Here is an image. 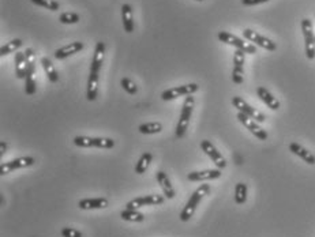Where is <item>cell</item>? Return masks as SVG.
<instances>
[{"instance_id": "3", "label": "cell", "mask_w": 315, "mask_h": 237, "mask_svg": "<svg viewBox=\"0 0 315 237\" xmlns=\"http://www.w3.org/2000/svg\"><path fill=\"white\" fill-rule=\"evenodd\" d=\"M194 104H195V98L193 97V94L187 95L186 100L183 102L180 118H179V121H177V125H176V137L177 138H183L184 134H186L190 118H191V115H193Z\"/></svg>"}, {"instance_id": "7", "label": "cell", "mask_w": 315, "mask_h": 237, "mask_svg": "<svg viewBox=\"0 0 315 237\" xmlns=\"http://www.w3.org/2000/svg\"><path fill=\"white\" fill-rule=\"evenodd\" d=\"M199 90V86L197 83H188V85H183V86H176V88H172V89H168L163 91L161 94V98L164 101H171L176 100L179 97H183V95H190L197 93Z\"/></svg>"}, {"instance_id": "12", "label": "cell", "mask_w": 315, "mask_h": 237, "mask_svg": "<svg viewBox=\"0 0 315 237\" xmlns=\"http://www.w3.org/2000/svg\"><path fill=\"white\" fill-rule=\"evenodd\" d=\"M201 148L204 151L205 154L209 157L211 162H214V165L217 166V169H224L227 166V161L222 157V154L214 148V145L210 142V141H202L201 142Z\"/></svg>"}, {"instance_id": "34", "label": "cell", "mask_w": 315, "mask_h": 237, "mask_svg": "<svg viewBox=\"0 0 315 237\" xmlns=\"http://www.w3.org/2000/svg\"><path fill=\"white\" fill-rule=\"evenodd\" d=\"M60 233L63 237H83L81 232L78 229H74V228H63Z\"/></svg>"}, {"instance_id": "20", "label": "cell", "mask_w": 315, "mask_h": 237, "mask_svg": "<svg viewBox=\"0 0 315 237\" xmlns=\"http://www.w3.org/2000/svg\"><path fill=\"white\" fill-rule=\"evenodd\" d=\"M35 63H28V72H26V78H25V91L28 95H33L35 93Z\"/></svg>"}, {"instance_id": "16", "label": "cell", "mask_w": 315, "mask_h": 237, "mask_svg": "<svg viewBox=\"0 0 315 237\" xmlns=\"http://www.w3.org/2000/svg\"><path fill=\"white\" fill-rule=\"evenodd\" d=\"M257 94L258 97H259V100L262 101L266 107L270 108L272 111L280 109V101L277 100L275 95L272 94L268 89H265V88H258Z\"/></svg>"}, {"instance_id": "30", "label": "cell", "mask_w": 315, "mask_h": 237, "mask_svg": "<svg viewBox=\"0 0 315 237\" xmlns=\"http://www.w3.org/2000/svg\"><path fill=\"white\" fill-rule=\"evenodd\" d=\"M32 3L35 4V6L44 7L47 10H51V11H58L59 7H60L56 0H32Z\"/></svg>"}, {"instance_id": "24", "label": "cell", "mask_w": 315, "mask_h": 237, "mask_svg": "<svg viewBox=\"0 0 315 237\" xmlns=\"http://www.w3.org/2000/svg\"><path fill=\"white\" fill-rule=\"evenodd\" d=\"M120 218L123 221H129V222H143L145 221V215L140 213L138 210H130L126 208L120 213Z\"/></svg>"}, {"instance_id": "19", "label": "cell", "mask_w": 315, "mask_h": 237, "mask_svg": "<svg viewBox=\"0 0 315 237\" xmlns=\"http://www.w3.org/2000/svg\"><path fill=\"white\" fill-rule=\"evenodd\" d=\"M156 178H157V183L160 184V187H161V190H163L165 198L174 199V198H175V190H174L170 178H168V175L165 172H163V171H160V172H157V175H156Z\"/></svg>"}, {"instance_id": "8", "label": "cell", "mask_w": 315, "mask_h": 237, "mask_svg": "<svg viewBox=\"0 0 315 237\" xmlns=\"http://www.w3.org/2000/svg\"><path fill=\"white\" fill-rule=\"evenodd\" d=\"M232 105H234L239 112L245 113L248 118H254L258 123H263V121L266 120V118H265V115H263L262 112H259L258 109L248 105V104H247L243 98H240V97H234V98H232Z\"/></svg>"}, {"instance_id": "37", "label": "cell", "mask_w": 315, "mask_h": 237, "mask_svg": "<svg viewBox=\"0 0 315 237\" xmlns=\"http://www.w3.org/2000/svg\"><path fill=\"white\" fill-rule=\"evenodd\" d=\"M197 1H204V0H197Z\"/></svg>"}, {"instance_id": "9", "label": "cell", "mask_w": 315, "mask_h": 237, "mask_svg": "<svg viewBox=\"0 0 315 237\" xmlns=\"http://www.w3.org/2000/svg\"><path fill=\"white\" fill-rule=\"evenodd\" d=\"M35 160L33 157H19V158H15V160L8 161V162H3L0 165V175L4 176L7 173L12 172L15 169H22V168H29V166L35 165Z\"/></svg>"}, {"instance_id": "28", "label": "cell", "mask_w": 315, "mask_h": 237, "mask_svg": "<svg viewBox=\"0 0 315 237\" xmlns=\"http://www.w3.org/2000/svg\"><path fill=\"white\" fill-rule=\"evenodd\" d=\"M247 201V185L245 183H238L235 187V202L238 205H245Z\"/></svg>"}, {"instance_id": "1", "label": "cell", "mask_w": 315, "mask_h": 237, "mask_svg": "<svg viewBox=\"0 0 315 237\" xmlns=\"http://www.w3.org/2000/svg\"><path fill=\"white\" fill-rule=\"evenodd\" d=\"M105 54V44L103 41H99L94 48L93 59L90 64V74L88 79V91H86V98L89 101H94L97 98L99 93V81H100V70L104 63Z\"/></svg>"}, {"instance_id": "11", "label": "cell", "mask_w": 315, "mask_h": 237, "mask_svg": "<svg viewBox=\"0 0 315 237\" xmlns=\"http://www.w3.org/2000/svg\"><path fill=\"white\" fill-rule=\"evenodd\" d=\"M243 37H245V40H248L250 42H254L255 45L263 48V49H266V51H270V52H273V51L277 49L276 42H273L272 40H269V38H266V37L261 36L258 31H254V30L245 29L243 30Z\"/></svg>"}, {"instance_id": "17", "label": "cell", "mask_w": 315, "mask_h": 237, "mask_svg": "<svg viewBox=\"0 0 315 237\" xmlns=\"http://www.w3.org/2000/svg\"><path fill=\"white\" fill-rule=\"evenodd\" d=\"M289 150H291V153H293L295 155H298L299 158H302L304 162H307L309 165H315V155L309 151L307 148H304L302 145H299V143H291L289 145Z\"/></svg>"}, {"instance_id": "13", "label": "cell", "mask_w": 315, "mask_h": 237, "mask_svg": "<svg viewBox=\"0 0 315 237\" xmlns=\"http://www.w3.org/2000/svg\"><path fill=\"white\" fill-rule=\"evenodd\" d=\"M164 196L161 195H146L135 198L133 201H130L126 205V208L130 210H137L140 207H145V206H156V205H163Z\"/></svg>"}, {"instance_id": "18", "label": "cell", "mask_w": 315, "mask_h": 237, "mask_svg": "<svg viewBox=\"0 0 315 237\" xmlns=\"http://www.w3.org/2000/svg\"><path fill=\"white\" fill-rule=\"evenodd\" d=\"M108 206L106 198H88L78 202V207L82 210H94V208H105Z\"/></svg>"}, {"instance_id": "6", "label": "cell", "mask_w": 315, "mask_h": 237, "mask_svg": "<svg viewBox=\"0 0 315 237\" xmlns=\"http://www.w3.org/2000/svg\"><path fill=\"white\" fill-rule=\"evenodd\" d=\"M302 31L304 36V45H306V56L307 59L313 60L315 58V34L313 31V22L304 18L302 21Z\"/></svg>"}, {"instance_id": "5", "label": "cell", "mask_w": 315, "mask_h": 237, "mask_svg": "<svg viewBox=\"0 0 315 237\" xmlns=\"http://www.w3.org/2000/svg\"><path fill=\"white\" fill-rule=\"evenodd\" d=\"M74 145L78 148H112L115 146V141L111 138H92V137H75Z\"/></svg>"}, {"instance_id": "31", "label": "cell", "mask_w": 315, "mask_h": 237, "mask_svg": "<svg viewBox=\"0 0 315 237\" xmlns=\"http://www.w3.org/2000/svg\"><path fill=\"white\" fill-rule=\"evenodd\" d=\"M120 85H122V88L124 89V91H127L129 94L134 95L138 93V88H137V85H135L130 78H123L122 81H120Z\"/></svg>"}, {"instance_id": "10", "label": "cell", "mask_w": 315, "mask_h": 237, "mask_svg": "<svg viewBox=\"0 0 315 237\" xmlns=\"http://www.w3.org/2000/svg\"><path fill=\"white\" fill-rule=\"evenodd\" d=\"M236 118H238V120H239L240 123L245 125V128L250 131L254 137L258 138L259 141H266V139H268V132L263 130V128H261V127L258 125V121H255L254 118H248L247 115H245V113L242 112L238 113Z\"/></svg>"}, {"instance_id": "23", "label": "cell", "mask_w": 315, "mask_h": 237, "mask_svg": "<svg viewBox=\"0 0 315 237\" xmlns=\"http://www.w3.org/2000/svg\"><path fill=\"white\" fill-rule=\"evenodd\" d=\"M41 64H42V68H44L45 74L48 75V79H49L52 83L58 82L59 74L58 71L55 70V67H53L51 59H48V58H42V59H41Z\"/></svg>"}, {"instance_id": "27", "label": "cell", "mask_w": 315, "mask_h": 237, "mask_svg": "<svg viewBox=\"0 0 315 237\" xmlns=\"http://www.w3.org/2000/svg\"><path fill=\"white\" fill-rule=\"evenodd\" d=\"M22 40H19V38H15V40H11L10 42H6L4 45H1L0 48V56H6V55H10L12 52H15L18 51L19 48L22 47Z\"/></svg>"}, {"instance_id": "4", "label": "cell", "mask_w": 315, "mask_h": 237, "mask_svg": "<svg viewBox=\"0 0 315 237\" xmlns=\"http://www.w3.org/2000/svg\"><path fill=\"white\" fill-rule=\"evenodd\" d=\"M218 40L221 42H225L228 45H232L235 47L236 49H240V51H243L245 54H257V48L255 45H252L250 42H245V40H242L239 37H236L235 34L232 33H228V31H218Z\"/></svg>"}, {"instance_id": "22", "label": "cell", "mask_w": 315, "mask_h": 237, "mask_svg": "<svg viewBox=\"0 0 315 237\" xmlns=\"http://www.w3.org/2000/svg\"><path fill=\"white\" fill-rule=\"evenodd\" d=\"M15 75L18 79H25L28 72V63L25 58V52H17L15 54Z\"/></svg>"}, {"instance_id": "25", "label": "cell", "mask_w": 315, "mask_h": 237, "mask_svg": "<svg viewBox=\"0 0 315 237\" xmlns=\"http://www.w3.org/2000/svg\"><path fill=\"white\" fill-rule=\"evenodd\" d=\"M152 160H153L152 153H149V151L143 153V154L140 155V158L138 160V162H137V165H135V173H138V175H143V173L146 172V169H147L149 165H150Z\"/></svg>"}, {"instance_id": "14", "label": "cell", "mask_w": 315, "mask_h": 237, "mask_svg": "<svg viewBox=\"0 0 315 237\" xmlns=\"http://www.w3.org/2000/svg\"><path fill=\"white\" fill-rule=\"evenodd\" d=\"M221 169H206L199 172H191L187 175L190 181H205V180H216L221 178Z\"/></svg>"}, {"instance_id": "32", "label": "cell", "mask_w": 315, "mask_h": 237, "mask_svg": "<svg viewBox=\"0 0 315 237\" xmlns=\"http://www.w3.org/2000/svg\"><path fill=\"white\" fill-rule=\"evenodd\" d=\"M245 54L240 49H236L234 54V67H240V68H245Z\"/></svg>"}, {"instance_id": "2", "label": "cell", "mask_w": 315, "mask_h": 237, "mask_svg": "<svg viewBox=\"0 0 315 237\" xmlns=\"http://www.w3.org/2000/svg\"><path fill=\"white\" fill-rule=\"evenodd\" d=\"M209 192H210L209 184H202L201 187H198L197 190L194 191V194L190 196V199H188V202L186 203V206H184V208L181 210L180 215H179L183 222L190 221V218L193 217L194 213H195V210H197V207H198L199 202L204 199V196L209 195Z\"/></svg>"}, {"instance_id": "29", "label": "cell", "mask_w": 315, "mask_h": 237, "mask_svg": "<svg viewBox=\"0 0 315 237\" xmlns=\"http://www.w3.org/2000/svg\"><path fill=\"white\" fill-rule=\"evenodd\" d=\"M79 15L76 14V12H71V11H67V12H63L60 17H59V21L62 22V24L65 25H74V24H78L79 22Z\"/></svg>"}, {"instance_id": "36", "label": "cell", "mask_w": 315, "mask_h": 237, "mask_svg": "<svg viewBox=\"0 0 315 237\" xmlns=\"http://www.w3.org/2000/svg\"><path fill=\"white\" fill-rule=\"evenodd\" d=\"M6 151H7V143L4 142V141H1V142H0V154L3 155Z\"/></svg>"}, {"instance_id": "26", "label": "cell", "mask_w": 315, "mask_h": 237, "mask_svg": "<svg viewBox=\"0 0 315 237\" xmlns=\"http://www.w3.org/2000/svg\"><path fill=\"white\" fill-rule=\"evenodd\" d=\"M140 134H145V135H152V134H158L163 131V124L158 123V121H153V123H143L138 127Z\"/></svg>"}, {"instance_id": "33", "label": "cell", "mask_w": 315, "mask_h": 237, "mask_svg": "<svg viewBox=\"0 0 315 237\" xmlns=\"http://www.w3.org/2000/svg\"><path fill=\"white\" fill-rule=\"evenodd\" d=\"M245 68H240V67H234V71H232V81L236 85H242L243 83V79H245Z\"/></svg>"}, {"instance_id": "35", "label": "cell", "mask_w": 315, "mask_h": 237, "mask_svg": "<svg viewBox=\"0 0 315 237\" xmlns=\"http://www.w3.org/2000/svg\"><path fill=\"white\" fill-rule=\"evenodd\" d=\"M269 0H242V3L245 6H257V4H262V3H268Z\"/></svg>"}, {"instance_id": "21", "label": "cell", "mask_w": 315, "mask_h": 237, "mask_svg": "<svg viewBox=\"0 0 315 237\" xmlns=\"http://www.w3.org/2000/svg\"><path fill=\"white\" fill-rule=\"evenodd\" d=\"M122 21L124 31L133 33L134 31V19H133V7L130 4H123L122 6Z\"/></svg>"}, {"instance_id": "15", "label": "cell", "mask_w": 315, "mask_h": 237, "mask_svg": "<svg viewBox=\"0 0 315 237\" xmlns=\"http://www.w3.org/2000/svg\"><path fill=\"white\" fill-rule=\"evenodd\" d=\"M82 49H83V44L79 41H75V42H71L70 45H66L63 48H59L55 51V59L58 60H63V59H67V58H70L71 55H75L78 52H81Z\"/></svg>"}]
</instances>
